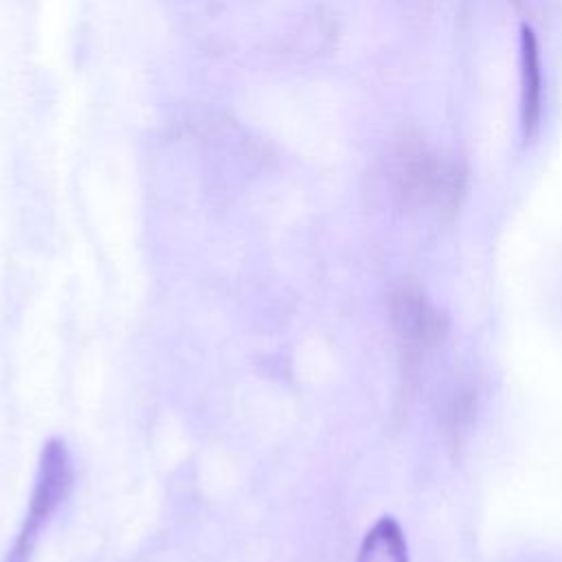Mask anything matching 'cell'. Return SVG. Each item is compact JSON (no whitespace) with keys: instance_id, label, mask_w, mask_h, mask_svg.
<instances>
[{"instance_id":"cell-1","label":"cell","mask_w":562,"mask_h":562,"mask_svg":"<svg viewBox=\"0 0 562 562\" xmlns=\"http://www.w3.org/2000/svg\"><path fill=\"white\" fill-rule=\"evenodd\" d=\"M72 485V463L61 439H48L40 454V468L35 487L31 494L29 512L24 516L22 529L7 553L4 562H29L44 527L50 516L64 503Z\"/></svg>"},{"instance_id":"cell-4","label":"cell","mask_w":562,"mask_h":562,"mask_svg":"<svg viewBox=\"0 0 562 562\" xmlns=\"http://www.w3.org/2000/svg\"><path fill=\"white\" fill-rule=\"evenodd\" d=\"M356 562H411L400 522L391 516L378 518L364 533Z\"/></svg>"},{"instance_id":"cell-2","label":"cell","mask_w":562,"mask_h":562,"mask_svg":"<svg viewBox=\"0 0 562 562\" xmlns=\"http://www.w3.org/2000/svg\"><path fill=\"white\" fill-rule=\"evenodd\" d=\"M391 321L404 345L428 349L439 345L448 334V321L419 288L404 285L391 299Z\"/></svg>"},{"instance_id":"cell-3","label":"cell","mask_w":562,"mask_h":562,"mask_svg":"<svg viewBox=\"0 0 562 562\" xmlns=\"http://www.w3.org/2000/svg\"><path fill=\"white\" fill-rule=\"evenodd\" d=\"M520 44V121L525 134L531 136L542 114V64L531 29L522 26Z\"/></svg>"}]
</instances>
